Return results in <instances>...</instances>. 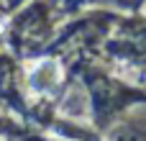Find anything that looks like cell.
<instances>
[{
    "instance_id": "cell-1",
    "label": "cell",
    "mask_w": 146,
    "mask_h": 141,
    "mask_svg": "<svg viewBox=\"0 0 146 141\" xmlns=\"http://www.w3.org/2000/svg\"><path fill=\"white\" fill-rule=\"evenodd\" d=\"M62 74L64 72L56 59H41L28 72V87L33 95H51L56 90V85L62 82Z\"/></svg>"
},
{
    "instance_id": "cell-2",
    "label": "cell",
    "mask_w": 146,
    "mask_h": 141,
    "mask_svg": "<svg viewBox=\"0 0 146 141\" xmlns=\"http://www.w3.org/2000/svg\"><path fill=\"white\" fill-rule=\"evenodd\" d=\"M59 113L67 116V118H87L90 116V98H87V90L85 87H72L64 100L59 103Z\"/></svg>"
}]
</instances>
